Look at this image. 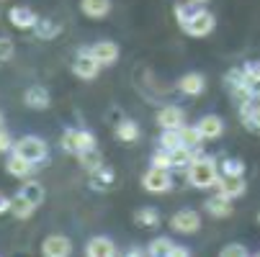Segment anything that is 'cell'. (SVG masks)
I'll return each mask as SVG.
<instances>
[{"label":"cell","mask_w":260,"mask_h":257,"mask_svg":"<svg viewBox=\"0 0 260 257\" xmlns=\"http://www.w3.org/2000/svg\"><path fill=\"white\" fill-rule=\"evenodd\" d=\"M6 167H8V172H11L13 177H28V172H31V162H28L26 157L16 155V152H13V155L8 157Z\"/></svg>","instance_id":"20"},{"label":"cell","mask_w":260,"mask_h":257,"mask_svg":"<svg viewBox=\"0 0 260 257\" xmlns=\"http://www.w3.org/2000/svg\"><path fill=\"white\" fill-rule=\"evenodd\" d=\"M13 152L21 155V157H26L31 165L44 162L47 160V141L39 139V136H23V139H18L13 144Z\"/></svg>","instance_id":"3"},{"label":"cell","mask_w":260,"mask_h":257,"mask_svg":"<svg viewBox=\"0 0 260 257\" xmlns=\"http://www.w3.org/2000/svg\"><path fill=\"white\" fill-rule=\"evenodd\" d=\"M152 167H165L170 170L173 167V160H170V150H160L152 155Z\"/></svg>","instance_id":"32"},{"label":"cell","mask_w":260,"mask_h":257,"mask_svg":"<svg viewBox=\"0 0 260 257\" xmlns=\"http://www.w3.org/2000/svg\"><path fill=\"white\" fill-rule=\"evenodd\" d=\"M219 193L221 196H227V198H240L245 191H247V182H245V177L242 175H219Z\"/></svg>","instance_id":"8"},{"label":"cell","mask_w":260,"mask_h":257,"mask_svg":"<svg viewBox=\"0 0 260 257\" xmlns=\"http://www.w3.org/2000/svg\"><path fill=\"white\" fill-rule=\"evenodd\" d=\"M134 222H137L139 227H157V224H160V213H157V208L147 206V208H139V211H137Z\"/></svg>","instance_id":"25"},{"label":"cell","mask_w":260,"mask_h":257,"mask_svg":"<svg viewBox=\"0 0 260 257\" xmlns=\"http://www.w3.org/2000/svg\"><path fill=\"white\" fill-rule=\"evenodd\" d=\"M80 8L88 18H106L111 13V0H80Z\"/></svg>","instance_id":"19"},{"label":"cell","mask_w":260,"mask_h":257,"mask_svg":"<svg viewBox=\"0 0 260 257\" xmlns=\"http://www.w3.org/2000/svg\"><path fill=\"white\" fill-rule=\"evenodd\" d=\"M18 193H21L23 198H28L34 206H39V203L44 201V188L39 186V182H34V180H31V182H26V186H23Z\"/></svg>","instance_id":"27"},{"label":"cell","mask_w":260,"mask_h":257,"mask_svg":"<svg viewBox=\"0 0 260 257\" xmlns=\"http://www.w3.org/2000/svg\"><path fill=\"white\" fill-rule=\"evenodd\" d=\"M8 146H11V136H8V131L0 129V152H6Z\"/></svg>","instance_id":"36"},{"label":"cell","mask_w":260,"mask_h":257,"mask_svg":"<svg viewBox=\"0 0 260 257\" xmlns=\"http://www.w3.org/2000/svg\"><path fill=\"white\" fill-rule=\"evenodd\" d=\"M188 3H193V6H204V3H209V0H188Z\"/></svg>","instance_id":"39"},{"label":"cell","mask_w":260,"mask_h":257,"mask_svg":"<svg viewBox=\"0 0 260 257\" xmlns=\"http://www.w3.org/2000/svg\"><path fill=\"white\" fill-rule=\"evenodd\" d=\"M42 254L47 257H67L72 254V242L64 234H49L42 244Z\"/></svg>","instance_id":"9"},{"label":"cell","mask_w":260,"mask_h":257,"mask_svg":"<svg viewBox=\"0 0 260 257\" xmlns=\"http://www.w3.org/2000/svg\"><path fill=\"white\" fill-rule=\"evenodd\" d=\"M116 139H121V141H137V139H139V126H137V121H132V119L121 121V124L116 126Z\"/></svg>","instance_id":"24"},{"label":"cell","mask_w":260,"mask_h":257,"mask_svg":"<svg viewBox=\"0 0 260 257\" xmlns=\"http://www.w3.org/2000/svg\"><path fill=\"white\" fill-rule=\"evenodd\" d=\"M88 52L101 62V67H103V64H114V62L119 59V47H116L114 42H98V44H93Z\"/></svg>","instance_id":"14"},{"label":"cell","mask_w":260,"mask_h":257,"mask_svg":"<svg viewBox=\"0 0 260 257\" xmlns=\"http://www.w3.org/2000/svg\"><path fill=\"white\" fill-rule=\"evenodd\" d=\"M173 239H168V237H157V239H152L150 242V247H147V254H152V257H170L173 254Z\"/></svg>","instance_id":"22"},{"label":"cell","mask_w":260,"mask_h":257,"mask_svg":"<svg viewBox=\"0 0 260 257\" xmlns=\"http://www.w3.org/2000/svg\"><path fill=\"white\" fill-rule=\"evenodd\" d=\"M85 254L88 257H114L116 254V244L111 242L108 237H93L85 244Z\"/></svg>","instance_id":"13"},{"label":"cell","mask_w":260,"mask_h":257,"mask_svg":"<svg viewBox=\"0 0 260 257\" xmlns=\"http://www.w3.org/2000/svg\"><path fill=\"white\" fill-rule=\"evenodd\" d=\"M157 124L162 129H180L185 124V119H183V111L178 105H165L157 111Z\"/></svg>","instance_id":"16"},{"label":"cell","mask_w":260,"mask_h":257,"mask_svg":"<svg viewBox=\"0 0 260 257\" xmlns=\"http://www.w3.org/2000/svg\"><path fill=\"white\" fill-rule=\"evenodd\" d=\"M196 126H199V131H201L204 141L219 139V136H221V131H224V121H221L216 114H206V116H201Z\"/></svg>","instance_id":"11"},{"label":"cell","mask_w":260,"mask_h":257,"mask_svg":"<svg viewBox=\"0 0 260 257\" xmlns=\"http://www.w3.org/2000/svg\"><path fill=\"white\" fill-rule=\"evenodd\" d=\"M160 144H162V150H178V146H183L180 129H165L160 136Z\"/></svg>","instance_id":"30"},{"label":"cell","mask_w":260,"mask_h":257,"mask_svg":"<svg viewBox=\"0 0 260 257\" xmlns=\"http://www.w3.org/2000/svg\"><path fill=\"white\" fill-rule=\"evenodd\" d=\"M62 26L52 18H39V23H36V36L39 39H54V36H59Z\"/></svg>","instance_id":"23"},{"label":"cell","mask_w":260,"mask_h":257,"mask_svg":"<svg viewBox=\"0 0 260 257\" xmlns=\"http://www.w3.org/2000/svg\"><path fill=\"white\" fill-rule=\"evenodd\" d=\"M206 211H209L214 218H227V216H232V198L216 193V196L206 198Z\"/></svg>","instance_id":"18"},{"label":"cell","mask_w":260,"mask_h":257,"mask_svg":"<svg viewBox=\"0 0 260 257\" xmlns=\"http://www.w3.org/2000/svg\"><path fill=\"white\" fill-rule=\"evenodd\" d=\"M185 254H188V249H185V247H180V244H175L170 257H185Z\"/></svg>","instance_id":"38"},{"label":"cell","mask_w":260,"mask_h":257,"mask_svg":"<svg viewBox=\"0 0 260 257\" xmlns=\"http://www.w3.org/2000/svg\"><path fill=\"white\" fill-rule=\"evenodd\" d=\"M142 188L147 193H168L173 188V177L165 167H150L142 177Z\"/></svg>","instance_id":"4"},{"label":"cell","mask_w":260,"mask_h":257,"mask_svg":"<svg viewBox=\"0 0 260 257\" xmlns=\"http://www.w3.org/2000/svg\"><path fill=\"white\" fill-rule=\"evenodd\" d=\"M0 124H3V114H0Z\"/></svg>","instance_id":"40"},{"label":"cell","mask_w":260,"mask_h":257,"mask_svg":"<svg viewBox=\"0 0 260 257\" xmlns=\"http://www.w3.org/2000/svg\"><path fill=\"white\" fill-rule=\"evenodd\" d=\"M185 170H188V182H191V186L193 188H211V186H216V182H219V165L211 160V157H199V160H193L188 167H185Z\"/></svg>","instance_id":"2"},{"label":"cell","mask_w":260,"mask_h":257,"mask_svg":"<svg viewBox=\"0 0 260 257\" xmlns=\"http://www.w3.org/2000/svg\"><path fill=\"white\" fill-rule=\"evenodd\" d=\"M34 208H36V206H34V203H31L28 198H23L21 193H18V196H16L13 201H11V211H13V213H16L18 218H28V216L34 213Z\"/></svg>","instance_id":"26"},{"label":"cell","mask_w":260,"mask_h":257,"mask_svg":"<svg viewBox=\"0 0 260 257\" xmlns=\"http://www.w3.org/2000/svg\"><path fill=\"white\" fill-rule=\"evenodd\" d=\"M175 21L185 33L193 36V39H204V36H209L216 26L214 13H209L206 8H193V3H188V6L178 3L175 6Z\"/></svg>","instance_id":"1"},{"label":"cell","mask_w":260,"mask_h":257,"mask_svg":"<svg viewBox=\"0 0 260 257\" xmlns=\"http://www.w3.org/2000/svg\"><path fill=\"white\" fill-rule=\"evenodd\" d=\"M180 139H183V144L185 146H199L201 141H204V136H201V131H199V126H180Z\"/></svg>","instance_id":"29"},{"label":"cell","mask_w":260,"mask_h":257,"mask_svg":"<svg viewBox=\"0 0 260 257\" xmlns=\"http://www.w3.org/2000/svg\"><path fill=\"white\" fill-rule=\"evenodd\" d=\"M62 146L72 155H80V152H88V150H95L98 141L90 131H64L62 136Z\"/></svg>","instance_id":"5"},{"label":"cell","mask_w":260,"mask_h":257,"mask_svg":"<svg viewBox=\"0 0 260 257\" xmlns=\"http://www.w3.org/2000/svg\"><path fill=\"white\" fill-rule=\"evenodd\" d=\"M257 224H260V213H257Z\"/></svg>","instance_id":"41"},{"label":"cell","mask_w":260,"mask_h":257,"mask_svg":"<svg viewBox=\"0 0 260 257\" xmlns=\"http://www.w3.org/2000/svg\"><path fill=\"white\" fill-rule=\"evenodd\" d=\"M72 69H75V75H78L80 80H93L98 72H101V62H98L90 52H83V54H78Z\"/></svg>","instance_id":"10"},{"label":"cell","mask_w":260,"mask_h":257,"mask_svg":"<svg viewBox=\"0 0 260 257\" xmlns=\"http://www.w3.org/2000/svg\"><path fill=\"white\" fill-rule=\"evenodd\" d=\"M8 21H11L16 28H34L36 23H39V16H36L31 8H26V6H16V8H11Z\"/></svg>","instance_id":"12"},{"label":"cell","mask_w":260,"mask_h":257,"mask_svg":"<svg viewBox=\"0 0 260 257\" xmlns=\"http://www.w3.org/2000/svg\"><path fill=\"white\" fill-rule=\"evenodd\" d=\"M170 227H173V232H178V234H196V232L201 229V216H199L196 211H191V208H183V211L173 213Z\"/></svg>","instance_id":"6"},{"label":"cell","mask_w":260,"mask_h":257,"mask_svg":"<svg viewBox=\"0 0 260 257\" xmlns=\"http://www.w3.org/2000/svg\"><path fill=\"white\" fill-rule=\"evenodd\" d=\"M80 157V165H83V170L85 172H95V170H101L103 167V157H101V152H98V146H95V150H88V152H80L78 155Z\"/></svg>","instance_id":"21"},{"label":"cell","mask_w":260,"mask_h":257,"mask_svg":"<svg viewBox=\"0 0 260 257\" xmlns=\"http://www.w3.org/2000/svg\"><path fill=\"white\" fill-rule=\"evenodd\" d=\"M111 182H114V172H111L108 167H101V170L93 172V182H90V186L93 188H103V186H111Z\"/></svg>","instance_id":"31"},{"label":"cell","mask_w":260,"mask_h":257,"mask_svg":"<svg viewBox=\"0 0 260 257\" xmlns=\"http://www.w3.org/2000/svg\"><path fill=\"white\" fill-rule=\"evenodd\" d=\"M245 69H247V75H250V80H252L255 85H260V62H252V64H247Z\"/></svg>","instance_id":"35"},{"label":"cell","mask_w":260,"mask_h":257,"mask_svg":"<svg viewBox=\"0 0 260 257\" xmlns=\"http://www.w3.org/2000/svg\"><path fill=\"white\" fill-rule=\"evenodd\" d=\"M11 57H13V42L8 36H3V39H0V62H8Z\"/></svg>","instance_id":"34"},{"label":"cell","mask_w":260,"mask_h":257,"mask_svg":"<svg viewBox=\"0 0 260 257\" xmlns=\"http://www.w3.org/2000/svg\"><path fill=\"white\" fill-rule=\"evenodd\" d=\"M221 254H224V257H242V254H247V247L240 244V242H235V244H224V247H221Z\"/></svg>","instance_id":"33"},{"label":"cell","mask_w":260,"mask_h":257,"mask_svg":"<svg viewBox=\"0 0 260 257\" xmlns=\"http://www.w3.org/2000/svg\"><path fill=\"white\" fill-rule=\"evenodd\" d=\"M8 211H11V198H6L0 193V213H8Z\"/></svg>","instance_id":"37"},{"label":"cell","mask_w":260,"mask_h":257,"mask_svg":"<svg viewBox=\"0 0 260 257\" xmlns=\"http://www.w3.org/2000/svg\"><path fill=\"white\" fill-rule=\"evenodd\" d=\"M23 100H26L28 108H34V111H44V108H49V103H52L49 90H47V88H39V85L28 88L26 95H23Z\"/></svg>","instance_id":"17"},{"label":"cell","mask_w":260,"mask_h":257,"mask_svg":"<svg viewBox=\"0 0 260 257\" xmlns=\"http://www.w3.org/2000/svg\"><path fill=\"white\" fill-rule=\"evenodd\" d=\"M219 172L221 175H242L245 172V162L237 157H224L219 162Z\"/></svg>","instance_id":"28"},{"label":"cell","mask_w":260,"mask_h":257,"mask_svg":"<svg viewBox=\"0 0 260 257\" xmlns=\"http://www.w3.org/2000/svg\"><path fill=\"white\" fill-rule=\"evenodd\" d=\"M240 119L252 134H260V93H255L250 103L240 105Z\"/></svg>","instance_id":"7"},{"label":"cell","mask_w":260,"mask_h":257,"mask_svg":"<svg viewBox=\"0 0 260 257\" xmlns=\"http://www.w3.org/2000/svg\"><path fill=\"white\" fill-rule=\"evenodd\" d=\"M204 88H206V80H204L201 72H188V75H183L178 80V90L185 93V95H201Z\"/></svg>","instance_id":"15"}]
</instances>
